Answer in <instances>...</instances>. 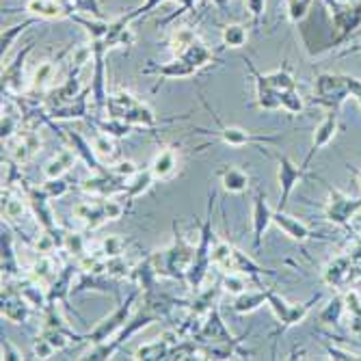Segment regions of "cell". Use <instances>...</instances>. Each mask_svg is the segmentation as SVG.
I'll return each instance as SVG.
<instances>
[{
  "label": "cell",
  "mask_w": 361,
  "mask_h": 361,
  "mask_svg": "<svg viewBox=\"0 0 361 361\" xmlns=\"http://www.w3.org/2000/svg\"><path fill=\"white\" fill-rule=\"evenodd\" d=\"M281 109H286L288 113H301L303 111V100L297 89H290L281 93Z\"/></svg>",
  "instance_id": "obj_42"
},
{
  "label": "cell",
  "mask_w": 361,
  "mask_h": 361,
  "mask_svg": "<svg viewBox=\"0 0 361 361\" xmlns=\"http://www.w3.org/2000/svg\"><path fill=\"white\" fill-rule=\"evenodd\" d=\"M326 188H329L326 219H329L331 223H336V225H340V227H348L350 219L361 210V197H359V200H350L348 195L340 192L338 188H331L329 184H326Z\"/></svg>",
  "instance_id": "obj_7"
},
{
  "label": "cell",
  "mask_w": 361,
  "mask_h": 361,
  "mask_svg": "<svg viewBox=\"0 0 361 361\" xmlns=\"http://www.w3.org/2000/svg\"><path fill=\"white\" fill-rule=\"evenodd\" d=\"M149 74H158V76H165V78H186V76H192L197 72V68H192L190 63L182 61L180 56L171 63H165V65H149L147 68Z\"/></svg>",
  "instance_id": "obj_25"
},
{
  "label": "cell",
  "mask_w": 361,
  "mask_h": 361,
  "mask_svg": "<svg viewBox=\"0 0 361 361\" xmlns=\"http://www.w3.org/2000/svg\"><path fill=\"white\" fill-rule=\"evenodd\" d=\"M348 87H350V95H353L355 100L361 104V80H357V78H350V76H348Z\"/></svg>",
  "instance_id": "obj_52"
},
{
  "label": "cell",
  "mask_w": 361,
  "mask_h": 361,
  "mask_svg": "<svg viewBox=\"0 0 361 361\" xmlns=\"http://www.w3.org/2000/svg\"><path fill=\"white\" fill-rule=\"evenodd\" d=\"M219 176H221L225 190H229V192H243L249 186V176L238 167H225L219 171Z\"/></svg>",
  "instance_id": "obj_30"
},
{
  "label": "cell",
  "mask_w": 361,
  "mask_h": 361,
  "mask_svg": "<svg viewBox=\"0 0 361 361\" xmlns=\"http://www.w3.org/2000/svg\"><path fill=\"white\" fill-rule=\"evenodd\" d=\"M273 223V210L267 204V197L262 190H255V200H253V247L255 251L262 247V238L269 225Z\"/></svg>",
  "instance_id": "obj_14"
},
{
  "label": "cell",
  "mask_w": 361,
  "mask_h": 361,
  "mask_svg": "<svg viewBox=\"0 0 361 361\" xmlns=\"http://www.w3.org/2000/svg\"><path fill=\"white\" fill-rule=\"evenodd\" d=\"M26 192L22 188V192H18L13 186H7V190H3V216H7L9 221H16L24 214L26 208Z\"/></svg>",
  "instance_id": "obj_24"
},
{
  "label": "cell",
  "mask_w": 361,
  "mask_h": 361,
  "mask_svg": "<svg viewBox=\"0 0 361 361\" xmlns=\"http://www.w3.org/2000/svg\"><path fill=\"white\" fill-rule=\"evenodd\" d=\"M336 130H338V111H331L329 115H326L320 123H318V128H316V133H314V143H312V152H310V156L305 158V162H303V167H307L310 165V160H312V156L318 152V149H322L324 145H329L331 141H334V137H336Z\"/></svg>",
  "instance_id": "obj_17"
},
{
  "label": "cell",
  "mask_w": 361,
  "mask_h": 361,
  "mask_svg": "<svg viewBox=\"0 0 361 361\" xmlns=\"http://www.w3.org/2000/svg\"><path fill=\"white\" fill-rule=\"evenodd\" d=\"M3 316L13 324H22L30 316V305L20 292L7 290V294L3 292Z\"/></svg>",
  "instance_id": "obj_16"
},
{
  "label": "cell",
  "mask_w": 361,
  "mask_h": 361,
  "mask_svg": "<svg viewBox=\"0 0 361 361\" xmlns=\"http://www.w3.org/2000/svg\"><path fill=\"white\" fill-rule=\"evenodd\" d=\"M350 95V87H348V76H334V74H320L316 78V95L314 102L338 111L340 106L346 102V97Z\"/></svg>",
  "instance_id": "obj_3"
},
{
  "label": "cell",
  "mask_w": 361,
  "mask_h": 361,
  "mask_svg": "<svg viewBox=\"0 0 361 361\" xmlns=\"http://www.w3.org/2000/svg\"><path fill=\"white\" fill-rule=\"evenodd\" d=\"M344 305L350 316V331L359 336L361 334V297H359V292H355V290L346 292Z\"/></svg>",
  "instance_id": "obj_34"
},
{
  "label": "cell",
  "mask_w": 361,
  "mask_h": 361,
  "mask_svg": "<svg viewBox=\"0 0 361 361\" xmlns=\"http://www.w3.org/2000/svg\"><path fill=\"white\" fill-rule=\"evenodd\" d=\"M28 9L32 13H39V16H46V18H54V16H61L65 7L61 3H56V0H30Z\"/></svg>",
  "instance_id": "obj_36"
},
{
  "label": "cell",
  "mask_w": 361,
  "mask_h": 361,
  "mask_svg": "<svg viewBox=\"0 0 361 361\" xmlns=\"http://www.w3.org/2000/svg\"><path fill=\"white\" fill-rule=\"evenodd\" d=\"M273 223L281 229V232H286L292 240L303 243V240H307V238L312 236L310 227H307L305 223H301L299 219H294V216L286 214V210H275V212H273Z\"/></svg>",
  "instance_id": "obj_19"
},
{
  "label": "cell",
  "mask_w": 361,
  "mask_h": 361,
  "mask_svg": "<svg viewBox=\"0 0 361 361\" xmlns=\"http://www.w3.org/2000/svg\"><path fill=\"white\" fill-rule=\"evenodd\" d=\"M32 350H35V355H37V359H50L52 357V353L56 350L44 336L42 338H37L35 340V346H32Z\"/></svg>",
  "instance_id": "obj_48"
},
{
  "label": "cell",
  "mask_w": 361,
  "mask_h": 361,
  "mask_svg": "<svg viewBox=\"0 0 361 361\" xmlns=\"http://www.w3.org/2000/svg\"><path fill=\"white\" fill-rule=\"evenodd\" d=\"M74 214L87 225V229H91V232L109 221L106 210H104V197H100V200H95V202L76 204L74 206Z\"/></svg>",
  "instance_id": "obj_15"
},
{
  "label": "cell",
  "mask_w": 361,
  "mask_h": 361,
  "mask_svg": "<svg viewBox=\"0 0 361 361\" xmlns=\"http://www.w3.org/2000/svg\"><path fill=\"white\" fill-rule=\"evenodd\" d=\"M346 310V305H344V297H334L331 301H329V305H326L324 310H322V314H320V322H324V324H336V322H340V318H342V312Z\"/></svg>",
  "instance_id": "obj_37"
},
{
  "label": "cell",
  "mask_w": 361,
  "mask_h": 361,
  "mask_svg": "<svg viewBox=\"0 0 361 361\" xmlns=\"http://www.w3.org/2000/svg\"><path fill=\"white\" fill-rule=\"evenodd\" d=\"M247 63H249V61H247ZM249 70L253 72L255 85H257V106H259L262 111H277V109H281V95L269 85L267 76H262L251 63H249Z\"/></svg>",
  "instance_id": "obj_18"
},
{
  "label": "cell",
  "mask_w": 361,
  "mask_h": 361,
  "mask_svg": "<svg viewBox=\"0 0 361 361\" xmlns=\"http://www.w3.org/2000/svg\"><path fill=\"white\" fill-rule=\"evenodd\" d=\"M30 275H32V279H35L37 283H42V286H46V288H50L52 286V281L59 277V271H56V264H54V259L46 253V255H42L35 264L30 267Z\"/></svg>",
  "instance_id": "obj_27"
},
{
  "label": "cell",
  "mask_w": 361,
  "mask_h": 361,
  "mask_svg": "<svg viewBox=\"0 0 361 361\" xmlns=\"http://www.w3.org/2000/svg\"><path fill=\"white\" fill-rule=\"evenodd\" d=\"M357 178H359V182H361V171H357Z\"/></svg>",
  "instance_id": "obj_54"
},
{
  "label": "cell",
  "mask_w": 361,
  "mask_h": 361,
  "mask_svg": "<svg viewBox=\"0 0 361 361\" xmlns=\"http://www.w3.org/2000/svg\"><path fill=\"white\" fill-rule=\"evenodd\" d=\"M202 102L206 106V111L216 119L219 123V137L227 143V145H234V147H243V145H249V143H277L281 137H267V135H251L247 130H240V128H227L221 117L216 113H212V109L208 106V102L202 97Z\"/></svg>",
  "instance_id": "obj_9"
},
{
  "label": "cell",
  "mask_w": 361,
  "mask_h": 361,
  "mask_svg": "<svg viewBox=\"0 0 361 361\" xmlns=\"http://www.w3.org/2000/svg\"><path fill=\"white\" fill-rule=\"evenodd\" d=\"M18 123L20 119L11 113H3V141H9L16 133H18Z\"/></svg>",
  "instance_id": "obj_47"
},
{
  "label": "cell",
  "mask_w": 361,
  "mask_h": 361,
  "mask_svg": "<svg viewBox=\"0 0 361 361\" xmlns=\"http://www.w3.org/2000/svg\"><path fill=\"white\" fill-rule=\"evenodd\" d=\"M44 190H46V195L50 197V200H56V197H63L65 192H68L70 186L65 184L61 178H50V180L44 184Z\"/></svg>",
  "instance_id": "obj_44"
},
{
  "label": "cell",
  "mask_w": 361,
  "mask_h": 361,
  "mask_svg": "<svg viewBox=\"0 0 361 361\" xmlns=\"http://www.w3.org/2000/svg\"><path fill=\"white\" fill-rule=\"evenodd\" d=\"M91 95H93L97 113H104L109 95L104 89V42H100V39L95 42V76L91 82Z\"/></svg>",
  "instance_id": "obj_13"
},
{
  "label": "cell",
  "mask_w": 361,
  "mask_h": 361,
  "mask_svg": "<svg viewBox=\"0 0 361 361\" xmlns=\"http://www.w3.org/2000/svg\"><path fill=\"white\" fill-rule=\"evenodd\" d=\"M80 188L85 192H89V195H95V197H113V195L126 192V180L113 176L106 169L102 173H93L91 178L82 180V186Z\"/></svg>",
  "instance_id": "obj_10"
},
{
  "label": "cell",
  "mask_w": 361,
  "mask_h": 361,
  "mask_svg": "<svg viewBox=\"0 0 361 361\" xmlns=\"http://www.w3.org/2000/svg\"><path fill=\"white\" fill-rule=\"evenodd\" d=\"M326 350H329L331 359H357V355H353L348 350H340L338 346H326Z\"/></svg>",
  "instance_id": "obj_51"
},
{
  "label": "cell",
  "mask_w": 361,
  "mask_h": 361,
  "mask_svg": "<svg viewBox=\"0 0 361 361\" xmlns=\"http://www.w3.org/2000/svg\"><path fill=\"white\" fill-rule=\"evenodd\" d=\"M72 277H74V267H65L59 273V277L48 288V303H65L68 301V294L74 292Z\"/></svg>",
  "instance_id": "obj_22"
},
{
  "label": "cell",
  "mask_w": 361,
  "mask_h": 361,
  "mask_svg": "<svg viewBox=\"0 0 361 361\" xmlns=\"http://www.w3.org/2000/svg\"><path fill=\"white\" fill-rule=\"evenodd\" d=\"M195 340H206V342H221V344H238V340L227 331L225 322L221 320L219 316V310L212 307L206 318H204V324H202V331Z\"/></svg>",
  "instance_id": "obj_12"
},
{
  "label": "cell",
  "mask_w": 361,
  "mask_h": 361,
  "mask_svg": "<svg viewBox=\"0 0 361 361\" xmlns=\"http://www.w3.org/2000/svg\"><path fill=\"white\" fill-rule=\"evenodd\" d=\"M5 143H7L9 156L16 165H24V162H28L42 147V139L37 135V128H30V126H24V130H18V133Z\"/></svg>",
  "instance_id": "obj_6"
},
{
  "label": "cell",
  "mask_w": 361,
  "mask_h": 361,
  "mask_svg": "<svg viewBox=\"0 0 361 361\" xmlns=\"http://www.w3.org/2000/svg\"><path fill=\"white\" fill-rule=\"evenodd\" d=\"M63 247H68L72 255L76 253L78 259L85 255V240H82L80 234H68V236H65V240H63Z\"/></svg>",
  "instance_id": "obj_45"
},
{
  "label": "cell",
  "mask_w": 361,
  "mask_h": 361,
  "mask_svg": "<svg viewBox=\"0 0 361 361\" xmlns=\"http://www.w3.org/2000/svg\"><path fill=\"white\" fill-rule=\"evenodd\" d=\"M30 50V46L18 54V59L9 65L3 74V91L9 93V95H16L22 91V70H24V59H26V52Z\"/></svg>",
  "instance_id": "obj_23"
},
{
  "label": "cell",
  "mask_w": 361,
  "mask_h": 361,
  "mask_svg": "<svg viewBox=\"0 0 361 361\" xmlns=\"http://www.w3.org/2000/svg\"><path fill=\"white\" fill-rule=\"evenodd\" d=\"M5 359H22V353L9 340H3V361Z\"/></svg>",
  "instance_id": "obj_49"
},
{
  "label": "cell",
  "mask_w": 361,
  "mask_h": 361,
  "mask_svg": "<svg viewBox=\"0 0 361 361\" xmlns=\"http://www.w3.org/2000/svg\"><path fill=\"white\" fill-rule=\"evenodd\" d=\"M97 126H100L102 133H106V135H111L115 139H121V137L130 135V133H133V128H135V126H130V123H126L121 119H113V117H109V121H97Z\"/></svg>",
  "instance_id": "obj_38"
},
{
  "label": "cell",
  "mask_w": 361,
  "mask_h": 361,
  "mask_svg": "<svg viewBox=\"0 0 361 361\" xmlns=\"http://www.w3.org/2000/svg\"><path fill=\"white\" fill-rule=\"evenodd\" d=\"M126 251V240L121 236H106L100 243V255L102 257H121Z\"/></svg>",
  "instance_id": "obj_39"
},
{
  "label": "cell",
  "mask_w": 361,
  "mask_h": 361,
  "mask_svg": "<svg viewBox=\"0 0 361 361\" xmlns=\"http://www.w3.org/2000/svg\"><path fill=\"white\" fill-rule=\"evenodd\" d=\"M307 3H310V0H290V11H292V18H294V20L303 16Z\"/></svg>",
  "instance_id": "obj_50"
},
{
  "label": "cell",
  "mask_w": 361,
  "mask_h": 361,
  "mask_svg": "<svg viewBox=\"0 0 361 361\" xmlns=\"http://www.w3.org/2000/svg\"><path fill=\"white\" fill-rule=\"evenodd\" d=\"M39 286H42V283L32 281V283H28V286H24V288L18 290V292L22 294V297L26 299V303H28L30 307H46V305H48V294H44V292L39 290Z\"/></svg>",
  "instance_id": "obj_35"
},
{
  "label": "cell",
  "mask_w": 361,
  "mask_h": 361,
  "mask_svg": "<svg viewBox=\"0 0 361 361\" xmlns=\"http://www.w3.org/2000/svg\"><path fill=\"white\" fill-rule=\"evenodd\" d=\"M93 152H95V156L100 158V162L104 160H109V162H113V160H117L119 158V147L115 145V141H113V137L111 135H97L95 139H93Z\"/></svg>",
  "instance_id": "obj_33"
},
{
  "label": "cell",
  "mask_w": 361,
  "mask_h": 361,
  "mask_svg": "<svg viewBox=\"0 0 361 361\" xmlns=\"http://www.w3.org/2000/svg\"><path fill=\"white\" fill-rule=\"evenodd\" d=\"M251 279L247 277L245 279V275H240V273H229L225 279H223V288L227 290V292H234V294H243L245 290H247V283H249Z\"/></svg>",
  "instance_id": "obj_43"
},
{
  "label": "cell",
  "mask_w": 361,
  "mask_h": 361,
  "mask_svg": "<svg viewBox=\"0 0 361 361\" xmlns=\"http://www.w3.org/2000/svg\"><path fill=\"white\" fill-rule=\"evenodd\" d=\"M264 301H267V288L264 290H257V292H247L245 290L243 294H238L236 301H234V312L249 314V312L257 310L259 305H264Z\"/></svg>",
  "instance_id": "obj_31"
},
{
  "label": "cell",
  "mask_w": 361,
  "mask_h": 361,
  "mask_svg": "<svg viewBox=\"0 0 361 361\" xmlns=\"http://www.w3.org/2000/svg\"><path fill=\"white\" fill-rule=\"evenodd\" d=\"M137 297H139V290L130 292L128 299L109 318H104L100 324H97L93 331H89V336H85V340H89L91 344H104V342H109L121 329V326L130 320V312H133V305H135Z\"/></svg>",
  "instance_id": "obj_4"
},
{
  "label": "cell",
  "mask_w": 361,
  "mask_h": 361,
  "mask_svg": "<svg viewBox=\"0 0 361 361\" xmlns=\"http://www.w3.org/2000/svg\"><path fill=\"white\" fill-rule=\"evenodd\" d=\"M223 39H225V44H227V46L240 48V46L245 44V39H247V32H245V28H243V26L232 24V26H227V28H225Z\"/></svg>",
  "instance_id": "obj_41"
},
{
  "label": "cell",
  "mask_w": 361,
  "mask_h": 361,
  "mask_svg": "<svg viewBox=\"0 0 361 361\" xmlns=\"http://www.w3.org/2000/svg\"><path fill=\"white\" fill-rule=\"evenodd\" d=\"M316 299H318V297H316ZM316 299H312V301H307V303H288V301H283V299L279 297V294H277L275 290L267 288V303H269V307L273 310L275 318L279 320V329H277V331H286L288 326L301 322V320L305 318V314L310 312V305H312Z\"/></svg>",
  "instance_id": "obj_5"
},
{
  "label": "cell",
  "mask_w": 361,
  "mask_h": 361,
  "mask_svg": "<svg viewBox=\"0 0 361 361\" xmlns=\"http://www.w3.org/2000/svg\"><path fill=\"white\" fill-rule=\"evenodd\" d=\"M214 3H216L219 7H225V3H227V0H214Z\"/></svg>",
  "instance_id": "obj_53"
},
{
  "label": "cell",
  "mask_w": 361,
  "mask_h": 361,
  "mask_svg": "<svg viewBox=\"0 0 361 361\" xmlns=\"http://www.w3.org/2000/svg\"><path fill=\"white\" fill-rule=\"evenodd\" d=\"M267 80H269V85H271L279 95H281L283 91L297 89V87H294V78H292L286 70H279V72H275V74H269Z\"/></svg>",
  "instance_id": "obj_40"
},
{
  "label": "cell",
  "mask_w": 361,
  "mask_h": 361,
  "mask_svg": "<svg viewBox=\"0 0 361 361\" xmlns=\"http://www.w3.org/2000/svg\"><path fill=\"white\" fill-rule=\"evenodd\" d=\"M353 275V264H350V255H340L334 262H329L324 269V281L329 286H344Z\"/></svg>",
  "instance_id": "obj_21"
},
{
  "label": "cell",
  "mask_w": 361,
  "mask_h": 361,
  "mask_svg": "<svg viewBox=\"0 0 361 361\" xmlns=\"http://www.w3.org/2000/svg\"><path fill=\"white\" fill-rule=\"evenodd\" d=\"M24 192H26V200L32 208V212H35L37 221L42 223L44 227V232H56V223H54V212L50 208V197L46 195V190H37V188H32V186H22Z\"/></svg>",
  "instance_id": "obj_11"
},
{
  "label": "cell",
  "mask_w": 361,
  "mask_h": 361,
  "mask_svg": "<svg viewBox=\"0 0 361 361\" xmlns=\"http://www.w3.org/2000/svg\"><path fill=\"white\" fill-rule=\"evenodd\" d=\"M154 320H158V314L152 312V303H149L145 312H139L135 318H130L109 342H104V344H95V348H93L85 359H109L119 346H123V342H128L137 331H141L143 326H147V324L154 322Z\"/></svg>",
  "instance_id": "obj_2"
},
{
  "label": "cell",
  "mask_w": 361,
  "mask_h": 361,
  "mask_svg": "<svg viewBox=\"0 0 361 361\" xmlns=\"http://www.w3.org/2000/svg\"><path fill=\"white\" fill-rule=\"evenodd\" d=\"M277 165H279V188H281V195H279V206L277 210H286L288 206V200H290V195L294 190V186H297L303 178H305V169L307 167H299V165H294V162L288 158V156H277Z\"/></svg>",
  "instance_id": "obj_8"
},
{
  "label": "cell",
  "mask_w": 361,
  "mask_h": 361,
  "mask_svg": "<svg viewBox=\"0 0 361 361\" xmlns=\"http://www.w3.org/2000/svg\"><path fill=\"white\" fill-rule=\"evenodd\" d=\"M154 180H156V178H154L152 169H147V171H137L133 178H128V180H126V195H128V200H135V197L143 195V192L152 186Z\"/></svg>",
  "instance_id": "obj_32"
},
{
  "label": "cell",
  "mask_w": 361,
  "mask_h": 361,
  "mask_svg": "<svg viewBox=\"0 0 361 361\" xmlns=\"http://www.w3.org/2000/svg\"><path fill=\"white\" fill-rule=\"evenodd\" d=\"M121 121H126V123H130V126H143V128H154V126H158V117H156L143 102H139V100L121 115Z\"/></svg>",
  "instance_id": "obj_26"
},
{
  "label": "cell",
  "mask_w": 361,
  "mask_h": 361,
  "mask_svg": "<svg viewBox=\"0 0 361 361\" xmlns=\"http://www.w3.org/2000/svg\"><path fill=\"white\" fill-rule=\"evenodd\" d=\"M76 152L74 149H61L48 165H46V178H61L68 173L72 167H74V162H76Z\"/></svg>",
  "instance_id": "obj_28"
},
{
  "label": "cell",
  "mask_w": 361,
  "mask_h": 361,
  "mask_svg": "<svg viewBox=\"0 0 361 361\" xmlns=\"http://www.w3.org/2000/svg\"><path fill=\"white\" fill-rule=\"evenodd\" d=\"M178 167H180V160H178V154L176 149H162L158 152V156L154 158L152 162V173L156 180H169L178 173Z\"/></svg>",
  "instance_id": "obj_20"
},
{
  "label": "cell",
  "mask_w": 361,
  "mask_h": 361,
  "mask_svg": "<svg viewBox=\"0 0 361 361\" xmlns=\"http://www.w3.org/2000/svg\"><path fill=\"white\" fill-rule=\"evenodd\" d=\"M89 91H91V89H89ZM89 91H82L74 102L65 104V106H61V109L50 111L48 117H52V119H82V117L87 115V93H89Z\"/></svg>",
  "instance_id": "obj_29"
},
{
  "label": "cell",
  "mask_w": 361,
  "mask_h": 361,
  "mask_svg": "<svg viewBox=\"0 0 361 361\" xmlns=\"http://www.w3.org/2000/svg\"><path fill=\"white\" fill-rule=\"evenodd\" d=\"M212 264H216L225 273H240V275L249 277L251 281H257L259 275H273V271L257 267L247 253H243L240 249H236L229 243H214Z\"/></svg>",
  "instance_id": "obj_1"
},
{
  "label": "cell",
  "mask_w": 361,
  "mask_h": 361,
  "mask_svg": "<svg viewBox=\"0 0 361 361\" xmlns=\"http://www.w3.org/2000/svg\"><path fill=\"white\" fill-rule=\"evenodd\" d=\"M50 80H52V65H42V70L35 76V82H32V93L44 91Z\"/></svg>",
  "instance_id": "obj_46"
}]
</instances>
